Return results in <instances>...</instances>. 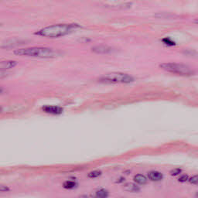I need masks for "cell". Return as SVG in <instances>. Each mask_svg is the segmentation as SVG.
<instances>
[{"instance_id":"11","label":"cell","mask_w":198,"mask_h":198,"mask_svg":"<svg viewBox=\"0 0 198 198\" xmlns=\"http://www.w3.org/2000/svg\"><path fill=\"white\" fill-rule=\"evenodd\" d=\"M108 196V192L105 189H100L94 193V197L95 198H107Z\"/></svg>"},{"instance_id":"9","label":"cell","mask_w":198,"mask_h":198,"mask_svg":"<svg viewBox=\"0 0 198 198\" xmlns=\"http://www.w3.org/2000/svg\"><path fill=\"white\" fill-rule=\"evenodd\" d=\"M16 64L17 63L16 61H3L0 63V67H1V70L3 71V70H7V69L13 68V67H14Z\"/></svg>"},{"instance_id":"8","label":"cell","mask_w":198,"mask_h":198,"mask_svg":"<svg viewBox=\"0 0 198 198\" xmlns=\"http://www.w3.org/2000/svg\"><path fill=\"white\" fill-rule=\"evenodd\" d=\"M148 177L152 181H160L162 179V174L157 171H151L148 173Z\"/></svg>"},{"instance_id":"1","label":"cell","mask_w":198,"mask_h":198,"mask_svg":"<svg viewBox=\"0 0 198 198\" xmlns=\"http://www.w3.org/2000/svg\"><path fill=\"white\" fill-rule=\"evenodd\" d=\"M14 53L18 56L40 58H54L61 55V53L57 50L47 47H30L26 49H19L15 50Z\"/></svg>"},{"instance_id":"13","label":"cell","mask_w":198,"mask_h":198,"mask_svg":"<svg viewBox=\"0 0 198 198\" xmlns=\"http://www.w3.org/2000/svg\"><path fill=\"white\" fill-rule=\"evenodd\" d=\"M9 43H11V44H3V45H5L6 44V47H13V46H17V45H19V44H22L23 42L21 41V40H7Z\"/></svg>"},{"instance_id":"14","label":"cell","mask_w":198,"mask_h":198,"mask_svg":"<svg viewBox=\"0 0 198 198\" xmlns=\"http://www.w3.org/2000/svg\"><path fill=\"white\" fill-rule=\"evenodd\" d=\"M76 186V183L74 181H65L63 183V187L65 189H72Z\"/></svg>"},{"instance_id":"10","label":"cell","mask_w":198,"mask_h":198,"mask_svg":"<svg viewBox=\"0 0 198 198\" xmlns=\"http://www.w3.org/2000/svg\"><path fill=\"white\" fill-rule=\"evenodd\" d=\"M124 190L129 192H138L139 191V187L132 183H128L124 186Z\"/></svg>"},{"instance_id":"22","label":"cell","mask_w":198,"mask_h":198,"mask_svg":"<svg viewBox=\"0 0 198 198\" xmlns=\"http://www.w3.org/2000/svg\"><path fill=\"white\" fill-rule=\"evenodd\" d=\"M197 197H198V193H197Z\"/></svg>"},{"instance_id":"2","label":"cell","mask_w":198,"mask_h":198,"mask_svg":"<svg viewBox=\"0 0 198 198\" xmlns=\"http://www.w3.org/2000/svg\"><path fill=\"white\" fill-rule=\"evenodd\" d=\"M78 27L77 24H57L49 26L47 27H44L39 31L36 34L45 37H60V36H65Z\"/></svg>"},{"instance_id":"20","label":"cell","mask_w":198,"mask_h":198,"mask_svg":"<svg viewBox=\"0 0 198 198\" xmlns=\"http://www.w3.org/2000/svg\"><path fill=\"white\" fill-rule=\"evenodd\" d=\"M9 188L8 187H3V186H1L0 187V191L1 192H3V191H9Z\"/></svg>"},{"instance_id":"7","label":"cell","mask_w":198,"mask_h":198,"mask_svg":"<svg viewBox=\"0 0 198 198\" xmlns=\"http://www.w3.org/2000/svg\"><path fill=\"white\" fill-rule=\"evenodd\" d=\"M105 6H111V7H116V8H129L132 5L131 3H118V2H113V3H105Z\"/></svg>"},{"instance_id":"4","label":"cell","mask_w":198,"mask_h":198,"mask_svg":"<svg viewBox=\"0 0 198 198\" xmlns=\"http://www.w3.org/2000/svg\"><path fill=\"white\" fill-rule=\"evenodd\" d=\"M134 81V78L129 74L115 72L102 76L99 78L100 82L104 83H130Z\"/></svg>"},{"instance_id":"6","label":"cell","mask_w":198,"mask_h":198,"mask_svg":"<svg viewBox=\"0 0 198 198\" xmlns=\"http://www.w3.org/2000/svg\"><path fill=\"white\" fill-rule=\"evenodd\" d=\"M92 51L97 53H108L112 52L113 49L111 47L108 46H105V45H102V46H96V47H92L91 48Z\"/></svg>"},{"instance_id":"5","label":"cell","mask_w":198,"mask_h":198,"mask_svg":"<svg viewBox=\"0 0 198 198\" xmlns=\"http://www.w3.org/2000/svg\"><path fill=\"white\" fill-rule=\"evenodd\" d=\"M43 110L47 113H50L53 115H58L63 112V108L58 106H53V105H47L43 108Z\"/></svg>"},{"instance_id":"15","label":"cell","mask_w":198,"mask_h":198,"mask_svg":"<svg viewBox=\"0 0 198 198\" xmlns=\"http://www.w3.org/2000/svg\"><path fill=\"white\" fill-rule=\"evenodd\" d=\"M101 174H102V172H101V171L94 170L88 173V176L89 178H97V177H98L99 176H101Z\"/></svg>"},{"instance_id":"17","label":"cell","mask_w":198,"mask_h":198,"mask_svg":"<svg viewBox=\"0 0 198 198\" xmlns=\"http://www.w3.org/2000/svg\"><path fill=\"white\" fill-rule=\"evenodd\" d=\"M162 42L165 44H166V45H169V46H173V45H175V43H174L173 40H171L170 38L163 39V40H162Z\"/></svg>"},{"instance_id":"12","label":"cell","mask_w":198,"mask_h":198,"mask_svg":"<svg viewBox=\"0 0 198 198\" xmlns=\"http://www.w3.org/2000/svg\"><path fill=\"white\" fill-rule=\"evenodd\" d=\"M134 181L138 184H146L147 182V179L145 176L142 174H137L134 177Z\"/></svg>"},{"instance_id":"21","label":"cell","mask_w":198,"mask_h":198,"mask_svg":"<svg viewBox=\"0 0 198 198\" xmlns=\"http://www.w3.org/2000/svg\"><path fill=\"white\" fill-rule=\"evenodd\" d=\"M194 22H195V23H197V24H198V19H196V20H194Z\"/></svg>"},{"instance_id":"3","label":"cell","mask_w":198,"mask_h":198,"mask_svg":"<svg viewBox=\"0 0 198 198\" xmlns=\"http://www.w3.org/2000/svg\"><path fill=\"white\" fill-rule=\"evenodd\" d=\"M160 67L166 71L179 74L181 76H191L194 74V71L192 69L183 63H164L160 64Z\"/></svg>"},{"instance_id":"16","label":"cell","mask_w":198,"mask_h":198,"mask_svg":"<svg viewBox=\"0 0 198 198\" xmlns=\"http://www.w3.org/2000/svg\"><path fill=\"white\" fill-rule=\"evenodd\" d=\"M189 182L192 184H198V175L191 176L189 179Z\"/></svg>"},{"instance_id":"18","label":"cell","mask_w":198,"mask_h":198,"mask_svg":"<svg viewBox=\"0 0 198 198\" xmlns=\"http://www.w3.org/2000/svg\"><path fill=\"white\" fill-rule=\"evenodd\" d=\"M180 173H181V170L180 169H174V170L170 171V174L172 176H177Z\"/></svg>"},{"instance_id":"19","label":"cell","mask_w":198,"mask_h":198,"mask_svg":"<svg viewBox=\"0 0 198 198\" xmlns=\"http://www.w3.org/2000/svg\"><path fill=\"white\" fill-rule=\"evenodd\" d=\"M188 180H189L188 176H187V174H184V175H183V176H180L179 179H178V180H179L180 182H181V183H184V182L187 181Z\"/></svg>"}]
</instances>
